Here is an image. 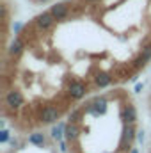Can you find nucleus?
I'll return each instance as SVG.
<instances>
[{
	"mask_svg": "<svg viewBox=\"0 0 151 153\" xmlns=\"http://www.w3.org/2000/svg\"><path fill=\"white\" fill-rule=\"evenodd\" d=\"M4 103H5L7 109L18 111V109L23 105V94H21V91H18V89H9V91L5 93V96H4Z\"/></svg>",
	"mask_w": 151,
	"mask_h": 153,
	"instance_id": "nucleus-1",
	"label": "nucleus"
},
{
	"mask_svg": "<svg viewBox=\"0 0 151 153\" xmlns=\"http://www.w3.org/2000/svg\"><path fill=\"white\" fill-rule=\"evenodd\" d=\"M87 94V84L82 80H71L68 85V96L71 100H80Z\"/></svg>",
	"mask_w": 151,
	"mask_h": 153,
	"instance_id": "nucleus-2",
	"label": "nucleus"
},
{
	"mask_svg": "<svg viewBox=\"0 0 151 153\" xmlns=\"http://www.w3.org/2000/svg\"><path fill=\"white\" fill-rule=\"evenodd\" d=\"M59 117H61V111L57 107H53V105H44L41 109V112H39V121L44 123V125H52Z\"/></svg>",
	"mask_w": 151,
	"mask_h": 153,
	"instance_id": "nucleus-3",
	"label": "nucleus"
},
{
	"mask_svg": "<svg viewBox=\"0 0 151 153\" xmlns=\"http://www.w3.org/2000/svg\"><path fill=\"white\" fill-rule=\"evenodd\" d=\"M57 20L52 16V13L48 11V13H41L36 16V20H34V23H36V27H38L39 30H50L52 27H53V23H55Z\"/></svg>",
	"mask_w": 151,
	"mask_h": 153,
	"instance_id": "nucleus-4",
	"label": "nucleus"
},
{
	"mask_svg": "<svg viewBox=\"0 0 151 153\" xmlns=\"http://www.w3.org/2000/svg\"><path fill=\"white\" fill-rule=\"evenodd\" d=\"M50 13H52V16H53L57 22H61V20L68 18V14H70V5H68V4H64V2L55 4V5H52Z\"/></svg>",
	"mask_w": 151,
	"mask_h": 153,
	"instance_id": "nucleus-5",
	"label": "nucleus"
},
{
	"mask_svg": "<svg viewBox=\"0 0 151 153\" xmlns=\"http://www.w3.org/2000/svg\"><path fill=\"white\" fill-rule=\"evenodd\" d=\"M133 137H135V128L132 126V123H126V126H124V130H123V141H121V150H130V148H126V146H130V144H132Z\"/></svg>",
	"mask_w": 151,
	"mask_h": 153,
	"instance_id": "nucleus-6",
	"label": "nucleus"
},
{
	"mask_svg": "<svg viewBox=\"0 0 151 153\" xmlns=\"http://www.w3.org/2000/svg\"><path fill=\"white\" fill-rule=\"evenodd\" d=\"M121 117L124 119V123H132V125H133V123L137 121V111H135V107H133L132 103H126L124 109H123Z\"/></svg>",
	"mask_w": 151,
	"mask_h": 153,
	"instance_id": "nucleus-7",
	"label": "nucleus"
},
{
	"mask_svg": "<svg viewBox=\"0 0 151 153\" xmlns=\"http://www.w3.org/2000/svg\"><path fill=\"white\" fill-rule=\"evenodd\" d=\"M94 82H96L98 87H107V85L112 84V76H110V73H107V71H98L94 75Z\"/></svg>",
	"mask_w": 151,
	"mask_h": 153,
	"instance_id": "nucleus-8",
	"label": "nucleus"
},
{
	"mask_svg": "<svg viewBox=\"0 0 151 153\" xmlns=\"http://www.w3.org/2000/svg\"><path fill=\"white\" fill-rule=\"evenodd\" d=\"M23 48H25L23 39H21V38H16L13 43H11V46H9V55H11V57H16V55H20V53L23 52Z\"/></svg>",
	"mask_w": 151,
	"mask_h": 153,
	"instance_id": "nucleus-9",
	"label": "nucleus"
},
{
	"mask_svg": "<svg viewBox=\"0 0 151 153\" xmlns=\"http://www.w3.org/2000/svg\"><path fill=\"white\" fill-rule=\"evenodd\" d=\"M64 134H66V139H68V141H76L78 135H80V132H78V128H76L75 125L66 126V128H64Z\"/></svg>",
	"mask_w": 151,
	"mask_h": 153,
	"instance_id": "nucleus-10",
	"label": "nucleus"
},
{
	"mask_svg": "<svg viewBox=\"0 0 151 153\" xmlns=\"http://www.w3.org/2000/svg\"><path fill=\"white\" fill-rule=\"evenodd\" d=\"M29 143H30V144H36V146H41V148H43L46 141H44V135H43V134H39V132H34V134H30V135H29Z\"/></svg>",
	"mask_w": 151,
	"mask_h": 153,
	"instance_id": "nucleus-11",
	"label": "nucleus"
},
{
	"mask_svg": "<svg viewBox=\"0 0 151 153\" xmlns=\"http://www.w3.org/2000/svg\"><path fill=\"white\" fill-rule=\"evenodd\" d=\"M62 130H64L62 125L53 126V130H52V137H53V139H61V137H62Z\"/></svg>",
	"mask_w": 151,
	"mask_h": 153,
	"instance_id": "nucleus-12",
	"label": "nucleus"
},
{
	"mask_svg": "<svg viewBox=\"0 0 151 153\" xmlns=\"http://www.w3.org/2000/svg\"><path fill=\"white\" fill-rule=\"evenodd\" d=\"M7 139H9V132L7 130H2L0 132V143H7Z\"/></svg>",
	"mask_w": 151,
	"mask_h": 153,
	"instance_id": "nucleus-13",
	"label": "nucleus"
},
{
	"mask_svg": "<svg viewBox=\"0 0 151 153\" xmlns=\"http://www.w3.org/2000/svg\"><path fill=\"white\" fill-rule=\"evenodd\" d=\"M142 87H144L142 84H137V85H135V93H141V91H142Z\"/></svg>",
	"mask_w": 151,
	"mask_h": 153,
	"instance_id": "nucleus-14",
	"label": "nucleus"
},
{
	"mask_svg": "<svg viewBox=\"0 0 151 153\" xmlns=\"http://www.w3.org/2000/svg\"><path fill=\"white\" fill-rule=\"evenodd\" d=\"M142 134H144V132H139V141H141V143L144 141V135H142Z\"/></svg>",
	"mask_w": 151,
	"mask_h": 153,
	"instance_id": "nucleus-15",
	"label": "nucleus"
},
{
	"mask_svg": "<svg viewBox=\"0 0 151 153\" xmlns=\"http://www.w3.org/2000/svg\"><path fill=\"white\" fill-rule=\"evenodd\" d=\"M85 2H98V0H85Z\"/></svg>",
	"mask_w": 151,
	"mask_h": 153,
	"instance_id": "nucleus-16",
	"label": "nucleus"
},
{
	"mask_svg": "<svg viewBox=\"0 0 151 153\" xmlns=\"http://www.w3.org/2000/svg\"><path fill=\"white\" fill-rule=\"evenodd\" d=\"M132 153H139V152H137V150H132Z\"/></svg>",
	"mask_w": 151,
	"mask_h": 153,
	"instance_id": "nucleus-17",
	"label": "nucleus"
},
{
	"mask_svg": "<svg viewBox=\"0 0 151 153\" xmlns=\"http://www.w3.org/2000/svg\"><path fill=\"white\" fill-rule=\"evenodd\" d=\"M39 2H48V0H39Z\"/></svg>",
	"mask_w": 151,
	"mask_h": 153,
	"instance_id": "nucleus-18",
	"label": "nucleus"
}]
</instances>
